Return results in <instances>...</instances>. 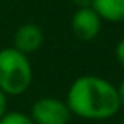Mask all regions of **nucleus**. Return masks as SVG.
<instances>
[{
	"mask_svg": "<svg viewBox=\"0 0 124 124\" xmlns=\"http://www.w3.org/2000/svg\"><path fill=\"white\" fill-rule=\"evenodd\" d=\"M71 113L88 121H105L119 112L118 86L99 76H80L71 83L66 94Z\"/></svg>",
	"mask_w": 124,
	"mask_h": 124,
	"instance_id": "1",
	"label": "nucleus"
},
{
	"mask_svg": "<svg viewBox=\"0 0 124 124\" xmlns=\"http://www.w3.org/2000/svg\"><path fill=\"white\" fill-rule=\"evenodd\" d=\"M33 68L27 55L14 47L0 49V90L6 96H21L30 88Z\"/></svg>",
	"mask_w": 124,
	"mask_h": 124,
	"instance_id": "2",
	"label": "nucleus"
},
{
	"mask_svg": "<svg viewBox=\"0 0 124 124\" xmlns=\"http://www.w3.org/2000/svg\"><path fill=\"white\" fill-rule=\"evenodd\" d=\"M72 116L66 101L58 97H39L31 105L30 118L35 124H68Z\"/></svg>",
	"mask_w": 124,
	"mask_h": 124,
	"instance_id": "3",
	"label": "nucleus"
},
{
	"mask_svg": "<svg viewBox=\"0 0 124 124\" xmlns=\"http://www.w3.org/2000/svg\"><path fill=\"white\" fill-rule=\"evenodd\" d=\"M72 33L82 41H93L97 38L102 28V19L96 14L91 6L77 8L71 19Z\"/></svg>",
	"mask_w": 124,
	"mask_h": 124,
	"instance_id": "4",
	"label": "nucleus"
},
{
	"mask_svg": "<svg viewBox=\"0 0 124 124\" xmlns=\"http://www.w3.org/2000/svg\"><path fill=\"white\" fill-rule=\"evenodd\" d=\"M42 42H44V33L39 25L33 22L22 24L14 33V49L27 57L39 50Z\"/></svg>",
	"mask_w": 124,
	"mask_h": 124,
	"instance_id": "5",
	"label": "nucleus"
},
{
	"mask_svg": "<svg viewBox=\"0 0 124 124\" xmlns=\"http://www.w3.org/2000/svg\"><path fill=\"white\" fill-rule=\"evenodd\" d=\"M91 8L96 11V14L102 21H124V0H91Z\"/></svg>",
	"mask_w": 124,
	"mask_h": 124,
	"instance_id": "6",
	"label": "nucleus"
},
{
	"mask_svg": "<svg viewBox=\"0 0 124 124\" xmlns=\"http://www.w3.org/2000/svg\"><path fill=\"white\" fill-rule=\"evenodd\" d=\"M0 124H35L30 115L22 112H6L0 119Z\"/></svg>",
	"mask_w": 124,
	"mask_h": 124,
	"instance_id": "7",
	"label": "nucleus"
},
{
	"mask_svg": "<svg viewBox=\"0 0 124 124\" xmlns=\"http://www.w3.org/2000/svg\"><path fill=\"white\" fill-rule=\"evenodd\" d=\"M115 57H116V61L119 63V66L124 68V38L116 44L115 47Z\"/></svg>",
	"mask_w": 124,
	"mask_h": 124,
	"instance_id": "8",
	"label": "nucleus"
},
{
	"mask_svg": "<svg viewBox=\"0 0 124 124\" xmlns=\"http://www.w3.org/2000/svg\"><path fill=\"white\" fill-rule=\"evenodd\" d=\"M6 112H8V96L0 90V119L5 116Z\"/></svg>",
	"mask_w": 124,
	"mask_h": 124,
	"instance_id": "9",
	"label": "nucleus"
},
{
	"mask_svg": "<svg viewBox=\"0 0 124 124\" xmlns=\"http://www.w3.org/2000/svg\"><path fill=\"white\" fill-rule=\"evenodd\" d=\"M118 94H119V101H121V107H124V80L118 86Z\"/></svg>",
	"mask_w": 124,
	"mask_h": 124,
	"instance_id": "10",
	"label": "nucleus"
},
{
	"mask_svg": "<svg viewBox=\"0 0 124 124\" xmlns=\"http://www.w3.org/2000/svg\"><path fill=\"white\" fill-rule=\"evenodd\" d=\"M79 5V8H85V6H91V0H74Z\"/></svg>",
	"mask_w": 124,
	"mask_h": 124,
	"instance_id": "11",
	"label": "nucleus"
},
{
	"mask_svg": "<svg viewBox=\"0 0 124 124\" xmlns=\"http://www.w3.org/2000/svg\"><path fill=\"white\" fill-rule=\"evenodd\" d=\"M119 124H124V118H123V119H121V121H119Z\"/></svg>",
	"mask_w": 124,
	"mask_h": 124,
	"instance_id": "12",
	"label": "nucleus"
}]
</instances>
